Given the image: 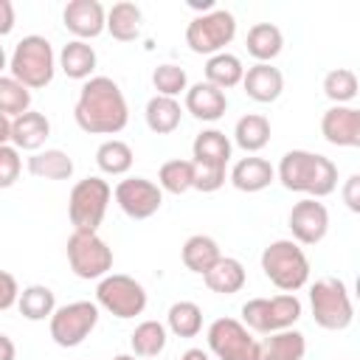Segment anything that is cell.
I'll use <instances>...</instances> for the list:
<instances>
[{
    "label": "cell",
    "mask_w": 360,
    "mask_h": 360,
    "mask_svg": "<svg viewBox=\"0 0 360 360\" xmlns=\"http://www.w3.org/2000/svg\"><path fill=\"white\" fill-rule=\"evenodd\" d=\"M73 118L90 135H118L129 121V107L110 76H90L79 90Z\"/></svg>",
    "instance_id": "6da1fadb"
},
{
    "label": "cell",
    "mask_w": 360,
    "mask_h": 360,
    "mask_svg": "<svg viewBox=\"0 0 360 360\" xmlns=\"http://www.w3.org/2000/svg\"><path fill=\"white\" fill-rule=\"evenodd\" d=\"M276 177L287 191H298L312 200H321L338 188V166L326 155L309 149H290L278 160Z\"/></svg>",
    "instance_id": "7a4b0ae2"
},
{
    "label": "cell",
    "mask_w": 360,
    "mask_h": 360,
    "mask_svg": "<svg viewBox=\"0 0 360 360\" xmlns=\"http://www.w3.org/2000/svg\"><path fill=\"white\" fill-rule=\"evenodd\" d=\"M8 70H11V79H17L28 90H39V87L51 84V79L56 73V56H53L51 42L39 34L22 37L14 45Z\"/></svg>",
    "instance_id": "3957f363"
},
{
    "label": "cell",
    "mask_w": 360,
    "mask_h": 360,
    "mask_svg": "<svg viewBox=\"0 0 360 360\" xmlns=\"http://www.w3.org/2000/svg\"><path fill=\"white\" fill-rule=\"evenodd\" d=\"M191 155H194V160H191L194 163V188L202 194L222 188L225 166L231 160L228 135L219 129H202L191 143Z\"/></svg>",
    "instance_id": "277c9868"
},
{
    "label": "cell",
    "mask_w": 360,
    "mask_h": 360,
    "mask_svg": "<svg viewBox=\"0 0 360 360\" xmlns=\"http://www.w3.org/2000/svg\"><path fill=\"white\" fill-rule=\"evenodd\" d=\"M262 273L281 292H295L309 281V259L298 242L276 239L262 250Z\"/></svg>",
    "instance_id": "5b68a950"
},
{
    "label": "cell",
    "mask_w": 360,
    "mask_h": 360,
    "mask_svg": "<svg viewBox=\"0 0 360 360\" xmlns=\"http://www.w3.org/2000/svg\"><path fill=\"white\" fill-rule=\"evenodd\" d=\"M112 188L107 180L101 177H84L70 188L68 197V217L73 231H84V233H96L98 225L104 222L107 205H110Z\"/></svg>",
    "instance_id": "8992f818"
},
{
    "label": "cell",
    "mask_w": 360,
    "mask_h": 360,
    "mask_svg": "<svg viewBox=\"0 0 360 360\" xmlns=\"http://www.w3.org/2000/svg\"><path fill=\"white\" fill-rule=\"evenodd\" d=\"M312 318L321 329L340 332L354 321V304L340 278H318L309 287Z\"/></svg>",
    "instance_id": "52a82bcc"
},
{
    "label": "cell",
    "mask_w": 360,
    "mask_h": 360,
    "mask_svg": "<svg viewBox=\"0 0 360 360\" xmlns=\"http://www.w3.org/2000/svg\"><path fill=\"white\" fill-rule=\"evenodd\" d=\"M301 318V301L295 292L273 295V298H250L242 304V323L250 332L273 335L281 329H292V323Z\"/></svg>",
    "instance_id": "ba28073f"
},
{
    "label": "cell",
    "mask_w": 360,
    "mask_h": 360,
    "mask_svg": "<svg viewBox=\"0 0 360 360\" xmlns=\"http://www.w3.org/2000/svg\"><path fill=\"white\" fill-rule=\"evenodd\" d=\"M96 307L127 321L146 309V290L141 281L124 273H107L96 287Z\"/></svg>",
    "instance_id": "9c48e42d"
},
{
    "label": "cell",
    "mask_w": 360,
    "mask_h": 360,
    "mask_svg": "<svg viewBox=\"0 0 360 360\" xmlns=\"http://www.w3.org/2000/svg\"><path fill=\"white\" fill-rule=\"evenodd\" d=\"M48 321H51L48 329H51L53 343L62 346V349H76L96 329L98 307L93 301H70L65 307H56Z\"/></svg>",
    "instance_id": "30bf717a"
},
{
    "label": "cell",
    "mask_w": 360,
    "mask_h": 360,
    "mask_svg": "<svg viewBox=\"0 0 360 360\" xmlns=\"http://www.w3.org/2000/svg\"><path fill=\"white\" fill-rule=\"evenodd\" d=\"M68 264L70 270L90 281V278H104L112 270V250L110 245L98 236V233H84V231H73L68 236Z\"/></svg>",
    "instance_id": "8fae6325"
},
{
    "label": "cell",
    "mask_w": 360,
    "mask_h": 360,
    "mask_svg": "<svg viewBox=\"0 0 360 360\" xmlns=\"http://www.w3.org/2000/svg\"><path fill=\"white\" fill-rule=\"evenodd\" d=\"M236 37V20L225 8H214L208 14L194 17L186 25V45L194 53H222V48Z\"/></svg>",
    "instance_id": "7c38bea8"
},
{
    "label": "cell",
    "mask_w": 360,
    "mask_h": 360,
    "mask_svg": "<svg viewBox=\"0 0 360 360\" xmlns=\"http://www.w3.org/2000/svg\"><path fill=\"white\" fill-rule=\"evenodd\" d=\"M208 349L219 360H259V340L236 318H217L208 326Z\"/></svg>",
    "instance_id": "4fadbf2b"
},
{
    "label": "cell",
    "mask_w": 360,
    "mask_h": 360,
    "mask_svg": "<svg viewBox=\"0 0 360 360\" xmlns=\"http://www.w3.org/2000/svg\"><path fill=\"white\" fill-rule=\"evenodd\" d=\"M118 208L129 217V219H149L152 214L160 211L163 202V191L158 188V183L146 180V177H127L115 186L112 191Z\"/></svg>",
    "instance_id": "5bb4252c"
},
{
    "label": "cell",
    "mask_w": 360,
    "mask_h": 360,
    "mask_svg": "<svg viewBox=\"0 0 360 360\" xmlns=\"http://www.w3.org/2000/svg\"><path fill=\"white\" fill-rule=\"evenodd\" d=\"M287 225L292 231V242L298 245H318L326 231H329V211L323 202L307 197L301 202L292 205L290 217H287Z\"/></svg>",
    "instance_id": "9a60e30c"
},
{
    "label": "cell",
    "mask_w": 360,
    "mask_h": 360,
    "mask_svg": "<svg viewBox=\"0 0 360 360\" xmlns=\"http://www.w3.org/2000/svg\"><path fill=\"white\" fill-rule=\"evenodd\" d=\"M321 135L332 146L354 149L360 146V110L343 104V107H329L321 118Z\"/></svg>",
    "instance_id": "2e32d148"
},
{
    "label": "cell",
    "mask_w": 360,
    "mask_h": 360,
    "mask_svg": "<svg viewBox=\"0 0 360 360\" xmlns=\"http://www.w3.org/2000/svg\"><path fill=\"white\" fill-rule=\"evenodd\" d=\"M104 20H107V11L98 0H70L62 11L65 28L82 42L98 37L104 31Z\"/></svg>",
    "instance_id": "e0dca14e"
},
{
    "label": "cell",
    "mask_w": 360,
    "mask_h": 360,
    "mask_svg": "<svg viewBox=\"0 0 360 360\" xmlns=\"http://www.w3.org/2000/svg\"><path fill=\"white\" fill-rule=\"evenodd\" d=\"M242 87H245L248 98H253V101H259V104H270V101H276V98L281 96V90H284V76H281L278 68L264 65V62H256L253 68L245 70Z\"/></svg>",
    "instance_id": "ac0fdd59"
},
{
    "label": "cell",
    "mask_w": 360,
    "mask_h": 360,
    "mask_svg": "<svg viewBox=\"0 0 360 360\" xmlns=\"http://www.w3.org/2000/svg\"><path fill=\"white\" fill-rule=\"evenodd\" d=\"M51 138V121L37 112V110H28L17 118H11V146L14 149H25V152H39L42 143Z\"/></svg>",
    "instance_id": "d6986e66"
},
{
    "label": "cell",
    "mask_w": 360,
    "mask_h": 360,
    "mask_svg": "<svg viewBox=\"0 0 360 360\" xmlns=\"http://www.w3.org/2000/svg\"><path fill=\"white\" fill-rule=\"evenodd\" d=\"M228 110V96L208 82H197L186 90V112L197 121H219Z\"/></svg>",
    "instance_id": "ffe728a7"
},
{
    "label": "cell",
    "mask_w": 360,
    "mask_h": 360,
    "mask_svg": "<svg viewBox=\"0 0 360 360\" xmlns=\"http://www.w3.org/2000/svg\"><path fill=\"white\" fill-rule=\"evenodd\" d=\"M273 180H276V169L270 166V160L256 158V155H248V158L236 160L233 169H231L233 188H239L245 194H256V191L267 188Z\"/></svg>",
    "instance_id": "44dd1931"
},
{
    "label": "cell",
    "mask_w": 360,
    "mask_h": 360,
    "mask_svg": "<svg viewBox=\"0 0 360 360\" xmlns=\"http://www.w3.org/2000/svg\"><path fill=\"white\" fill-rule=\"evenodd\" d=\"M202 281H205V287H208L211 292L233 295V292H239V290L245 287L248 276H245V267H242L239 259H233V256H219V262H217L208 273H202Z\"/></svg>",
    "instance_id": "7402d4cb"
},
{
    "label": "cell",
    "mask_w": 360,
    "mask_h": 360,
    "mask_svg": "<svg viewBox=\"0 0 360 360\" xmlns=\"http://www.w3.org/2000/svg\"><path fill=\"white\" fill-rule=\"evenodd\" d=\"M307 338L298 329H281L259 343V360H304Z\"/></svg>",
    "instance_id": "603a6c76"
},
{
    "label": "cell",
    "mask_w": 360,
    "mask_h": 360,
    "mask_svg": "<svg viewBox=\"0 0 360 360\" xmlns=\"http://www.w3.org/2000/svg\"><path fill=\"white\" fill-rule=\"evenodd\" d=\"M245 45H248V53H250L256 62L270 65V62L281 53V48H284V34H281V28L273 25V22H256V25H250Z\"/></svg>",
    "instance_id": "cb8c5ba5"
},
{
    "label": "cell",
    "mask_w": 360,
    "mask_h": 360,
    "mask_svg": "<svg viewBox=\"0 0 360 360\" xmlns=\"http://www.w3.org/2000/svg\"><path fill=\"white\" fill-rule=\"evenodd\" d=\"M59 68L68 79H79V82H87L96 70V51L90 42H82V39H70L62 51H59Z\"/></svg>",
    "instance_id": "d4e9b609"
},
{
    "label": "cell",
    "mask_w": 360,
    "mask_h": 360,
    "mask_svg": "<svg viewBox=\"0 0 360 360\" xmlns=\"http://www.w3.org/2000/svg\"><path fill=\"white\" fill-rule=\"evenodd\" d=\"M141 8L129 0H121V3H112V8L107 11V20H104V28L110 31L112 39L118 42H132L138 39L141 34Z\"/></svg>",
    "instance_id": "484cf974"
},
{
    "label": "cell",
    "mask_w": 360,
    "mask_h": 360,
    "mask_svg": "<svg viewBox=\"0 0 360 360\" xmlns=\"http://www.w3.org/2000/svg\"><path fill=\"white\" fill-rule=\"evenodd\" d=\"M180 256H183V264H186L191 273H200V276H202V273H208V270L219 262L222 250H219L217 239H211V236H205V233H194V236H188V239L183 242Z\"/></svg>",
    "instance_id": "4316f807"
},
{
    "label": "cell",
    "mask_w": 360,
    "mask_h": 360,
    "mask_svg": "<svg viewBox=\"0 0 360 360\" xmlns=\"http://www.w3.org/2000/svg\"><path fill=\"white\" fill-rule=\"evenodd\" d=\"M242 76H245V68H242V59L233 56V53H214L208 56L205 62V82L214 84L217 90H231L236 84H242Z\"/></svg>",
    "instance_id": "83f0119b"
},
{
    "label": "cell",
    "mask_w": 360,
    "mask_h": 360,
    "mask_svg": "<svg viewBox=\"0 0 360 360\" xmlns=\"http://www.w3.org/2000/svg\"><path fill=\"white\" fill-rule=\"evenodd\" d=\"M28 172L42 180H70L73 174V158L62 149H39L28 158Z\"/></svg>",
    "instance_id": "f1b7e54d"
},
{
    "label": "cell",
    "mask_w": 360,
    "mask_h": 360,
    "mask_svg": "<svg viewBox=\"0 0 360 360\" xmlns=\"http://www.w3.org/2000/svg\"><path fill=\"white\" fill-rule=\"evenodd\" d=\"M146 127L155 132V135H169L180 127V118H183V110H180V101L177 98H166V96H152L146 101Z\"/></svg>",
    "instance_id": "f546056e"
},
{
    "label": "cell",
    "mask_w": 360,
    "mask_h": 360,
    "mask_svg": "<svg viewBox=\"0 0 360 360\" xmlns=\"http://www.w3.org/2000/svg\"><path fill=\"white\" fill-rule=\"evenodd\" d=\"M233 141H236L239 149H245L250 155L264 149L270 143V121L264 115H259V112L242 115L236 121V127H233Z\"/></svg>",
    "instance_id": "4dcf8cb0"
},
{
    "label": "cell",
    "mask_w": 360,
    "mask_h": 360,
    "mask_svg": "<svg viewBox=\"0 0 360 360\" xmlns=\"http://www.w3.org/2000/svg\"><path fill=\"white\" fill-rule=\"evenodd\" d=\"M17 309L25 321H45L53 315L56 309V295L51 287L45 284H31L25 290H20L17 295Z\"/></svg>",
    "instance_id": "1f68e13d"
},
{
    "label": "cell",
    "mask_w": 360,
    "mask_h": 360,
    "mask_svg": "<svg viewBox=\"0 0 360 360\" xmlns=\"http://www.w3.org/2000/svg\"><path fill=\"white\" fill-rule=\"evenodd\" d=\"M132 160H135V155H132V149H129V143L127 141H118V138H110V141H104L98 149H96V163H98V169L104 172V174H127L129 169H132Z\"/></svg>",
    "instance_id": "d6a6232c"
},
{
    "label": "cell",
    "mask_w": 360,
    "mask_h": 360,
    "mask_svg": "<svg viewBox=\"0 0 360 360\" xmlns=\"http://www.w3.org/2000/svg\"><path fill=\"white\" fill-rule=\"evenodd\" d=\"M166 326L177 338H194L202 329V309L194 301H174L166 312Z\"/></svg>",
    "instance_id": "836d02e7"
},
{
    "label": "cell",
    "mask_w": 360,
    "mask_h": 360,
    "mask_svg": "<svg viewBox=\"0 0 360 360\" xmlns=\"http://www.w3.org/2000/svg\"><path fill=\"white\" fill-rule=\"evenodd\" d=\"M129 346L135 357H158L166 349V326L160 321H143L129 335Z\"/></svg>",
    "instance_id": "e575fe53"
},
{
    "label": "cell",
    "mask_w": 360,
    "mask_h": 360,
    "mask_svg": "<svg viewBox=\"0 0 360 360\" xmlns=\"http://www.w3.org/2000/svg\"><path fill=\"white\" fill-rule=\"evenodd\" d=\"M158 188L169 194H186L194 188V163L191 160H166L158 172Z\"/></svg>",
    "instance_id": "d590c367"
},
{
    "label": "cell",
    "mask_w": 360,
    "mask_h": 360,
    "mask_svg": "<svg viewBox=\"0 0 360 360\" xmlns=\"http://www.w3.org/2000/svg\"><path fill=\"white\" fill-rule=\"evenodd\" d=\"M323 96H326L329 101H335L338 107L354 101V98H357V76H354V70H349V68H335V70H329V73L323 76Z\"/></svg>",
    "instance_id": "8d00e7d4"
},
{
    "label": "cell",
    "mask_w": 360,
    "mask_h": 360,
    "mask_svg": "<svg viewBox=\"0 0 360 360\" xmlns=\"http://www.w3.org/2000/svg\"><path fill=\"white\" fill-rule=\"evenodd\" d=\"M31 110V90L11 76H0V112L17 118Z\"/></svg>",
    "instance_id": "74e56055"
},
{
    "label": "cell",
    "mask_w": 360,
    "mask_h": 360,
    "mask_svg": "<svg viewBox=\"0 0 360 360\" xmlns=\"http://www.w3.org/2000/svg\"><path fill=\"white\" fill-rule=\"evenodd\" d=\"M152 84H155V96H166V98H177L180 93L188 90V76L180 65L174 62H166V65H158L152 70Z\"/></svg>",
    "instance_id": "f35d334b"
},
{
    "label": "cell",
    "mask_w": 360,
    "mask_h": 360,
    "mask_svg": "<svg viewBox=\"0 0 360 360\" xmlns=\"http://www.w3.org/2000/svg\"><path fill=\"white\" fill-rule=\"evenodd\" d=\"M20 172H22L20 149H14L11 143L0 146V188H11L20 180Z\"/></svg>",
    "instance_id": "ab89813d"
},
{
    "label": "cell",
    "mask_w": 360,
    "mask_h": 360,
    "mask_svg": "<svg viewBox=\"0 0 360 360\" xmlns=\"http://www.w3.org/2000/svg\"><path fill=\"white\" fill-rule=\"evenodd\" d=\"M17 295H20V284H17V278H14L11 273L0 270V312L11 309V307L17 304Z\"/></svg>",
    "instance_id": "60d3db41"
},
{
    "label": "cell",
    "mask_w": 360,
    "mask_h": 360,
    "mask_svg": "<svg viewBox=\"0 0 360 360\" xmlns=\"http://www.w3.org/2000/svg\"><path fill=\"white\" fill-rule=\"evenodd\" d=\"M343 202L349 205V211H360V174H352L343 186Z\"/></svg>",
    "instance_id": "b9f144b4"
},
{
    "label": "cell",
    "mask_w": 360,
    "mask_h": 360,
    "mask_svg": "<svg viewBox=\"0 0 360 360\" xmlns=\"http://www.w3.org/2000/svg\"><path fill=\"white\" fill-rule=\"evenodd\" d=\"M14 31V6L11 0H0V37H8Z\"/></svg>",
    "instance_id": "7bdbcfd3"
},
{
    "label": "cell",
    "mask_w": 360,
    "mask_h": 360,
    "mask_svg": "<svg viewBox=\"0 0 360 360\" xmlns=\"http://www.w3.org/2000/svg\"><path fill=\"white\" fill-rule=\"evenodd\" d=\"M14 354H17V349H14L11 338L8 335H0V360H14Z\"/></svg>",
    "instance_id": "ee69618b"
},
{
    "label": "cell",
    "mask_w": 360,
    "mask_h": 360,
    "mask_svg": "<svg viewBox=\"0 0 360 360\" xmlns=\"http://www.w3.org/2000/svg\"><path fill=\"white\" fill-rule=\"evenodd\" d=\"M11 143V118L0 112V146Z\"/></svg>",
    "instance_id": "f6af8a7d"
},
{
    "label": "cell",
    "mask_w": 360,
    "mask_h": 360,
    "mask_svg": "<svg viewBox=\"0 0 360 360\" xmlns=\"http://www.w3.org/2000/svg\"><path fill=\"white\" fill-rule=\"evenodd\" d=\"M180 360H208V352H202V349H188V352H183Z\"/></svg>",
    "instance_id": "bcb514c9"
},
{
    "label": "cell",
    "mask_w": 360,
    "mask_h": 360,
    "mask_svg": "<svg viewBox=\"0 0 360 360\" xmlns=\"http://www.w3.org/2000/svg\"><path fill=\"white\" fill-rule=\"evenodd\" d=\"M188 6L197 8V11H205V14L214 11V0H202V3H200V0H188Z\"/></svg>",
    "instance_id": "7dc6e473"
},
{
    "label": "cell",
    "mask_w": 360,
    "mask_h": 360,
    "mask_svg": "<svg viewBox=\"0 0 360 360\" xmlns=\"http://www.w3.org/2000/svg\"><path fill=\"white\" fill-rule=\"evenodd\" d=\"M3 68H6V51H3V45H0V73H3Z\"/></svg>",
    "instance_id": "c3c4849f"
},
{
    "label": "cell",
    "mask_w": 360,
    "mask_h": 360,
    "mask_svg": "<svg viewBox=\"0 0 360 360\" xmlns=\"http://www.w3.org/2000/svg\"><path fill=\"white\" fill-rule=\"evenodd\" d=\"M112 360H138V357H135V354H115Z\"/></svg>",
    "instance_id": "681fc988"
}]
</instances>
